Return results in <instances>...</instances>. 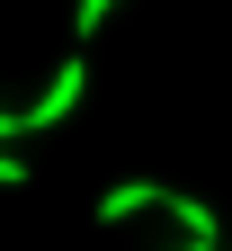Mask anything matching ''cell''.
Masks as SVG:
<instances>
[{"mask_svg": "<svg viewBox=\"0 0 232 251\" xmlns=\"http://www.w3.org/2000/svg\"><path fill=\"white\" fill-rule=\"evenodd\" d=\"M188 251H223V233H188Z\"/></svg>", "mask_w": 232, "mask_h": 251, "instance_id": "obj_6", "label": "cell"}, {"mask_svg": "<svg viewBox=\"0 0 232 251\" xmlns=\"http://www.w3.org/2000/svg\"><path fill=\"white\" fill-rule=\"evenodd\" d=\"M81 90H89V63H81V54H63V63H54V81L36 90V108H27V135H45V126H63V117L81 108Z\"/></svg>", "mask_w": 232, "mask_h": 251, "instance_id": "obj_1", "label": "cell"}, {"mask_svg": "<svg viewBox=\"0 0 232 251\" xmlns=\"http://www.w3.org/2000/svg\"><path fill=\"white\" fill-rule=\"evenodd\" d=\"M107 18H116V0H72V36H81V45H89Z\"/></svg>", "mask_w": 232, "mask_h": 251, "instance_id": "obj_3", "label": "cell"}, {"mask_svg": "<svg viewBox=\"0 0 232 251\" xmlns=\"http://www.w3.org/2000/svg\"><path fill=\"white\" fill-rule=\"evenodd\" d=\"M0 188H27V162H18L9 144H0Z\"/></svg>", "mask_w": 232, "mask_h": 251, "instance_id": "obj_4", "label": "cell"}, {"mask_svg": "<svg viewBox=\"0 0 232 251\" xmlns=\"http://www.w3.org/2000/svg\"><path fill=\"white\" fill-rule=\"evenodd\" d=\"M27 135V108H0V144H18Z\"/></svg>", "mask_w": 232, "mask_h": 251, "instance_id": "obj_5", "label": "cell"}, {"mask_svg": "<svg viewBox=\"0 0 232 251\" xmlns=\"http://www.w3.org/2000/svg\"><path fill=\"white\" fill-rule=\"evenodd\" d=\"M161 198H170V188H161V179H116L107 198H98V225H134V215H152Z\"/></svg>", "mask_w": 232, "mask_h": 251, "instance_id": "obj_2", "label": "cell"}]
</instances>
